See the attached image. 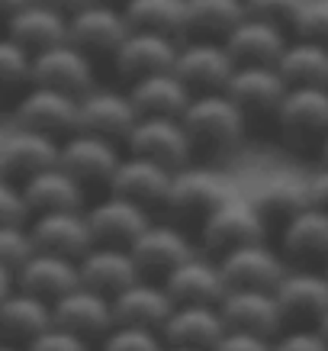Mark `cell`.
Segmentation results:
<instances>
[{"label": "cell", "mask_w": 328, "mask_h": 351, "mask_svg": "<svg viewBox=\"0 0 328 351\" xmlns=\"http://www.w3.org/2000/svg\"><path fill=\"white\" fill-rule=\"evenodd\" d=\"M180 126L190 138L193 155H225L235 152L244 142L248 123L244 117L235 110V104L225 94H203L193 97L190 107L184 110Z\"/></svg>", "instance_id": "6da1fadb"}, {"label": "cell", "mask_w": 328, "mask_h": 351, "mask_svg": "<svg viewBox=\"0 0 328 351\" xmlns=\"http://www.w3.org/2000/svg\"><path fill=\"white\" fill-rule=\"evenodd\" d=\"M200 242L203 252L210 258H223L235 248L254 242H267V229L261 223V216L254 213L248 193H229L216 210H212L200 226Z\"/></svg>", "instance_id": "7a4b0ae2"}, {"label": "cell", "mask_w": 328, "mask_h": 351, "mask_svg": "<svg viewBox=\"0 0 328 351\" xmlns=\"http://www.w3.org/2000/svg\"><path fill=\"white\" fill-rule=\"evenodd\" d=\"M232 193V187L210 168H184L171 178V187H168V197H164V213L171 216L174 226H184L187 223H197L203 226V219L219 206Z\"/></svg>", "instance_id": "3957f363"}, {"label": "cell", "mask_w": 328, "mask_h": 351, "mask_svg": "<svg viewBox=\"0 0 328 351\" xmlns=\"http://www.w3.org/2000/svg\"><path fill=\"white\" fill-rule=\"evenodd\" d=\"M274 297L283 329H316L328 313V277L322 267H286Z\"/></svg>", "instance_id": "277c9868"}, {"label": "cell", "mask_w": 328, "mask_h": 351, "mask_svg": "<svg viewBox=\"0 0 328 351\" xmlns=\"http://www.w3.org/2000/svg\"><path fill=\"white\" fill-rule=\"evenodd\" d=\"M274 126L290 149L318 152L328 136V90H316V87L286 90Z\"/></svg>", "instance_id": "5b68a950"}, {"label": "cell", "mask_w": 328, "mask_h": 351, "mask_svg": "<svg viewBox=\"0 0 328 351\" xmlns=\"http://www.w3.org/2000/svg\"><path fill=\"white\" fill-rule=\"evenodd\" d=\"M13 129L64 142L77 132V100L45 87H29L13 104Z\"/></svg>", "instance_id": "8992f818"}, {"label": "cell", "mask_w": 328, "mask_h": 351, "mask_svg": "<svg viewBox=\"0 0 328 351\" xmlns=\"http://www.w3.org/2000/svg\"><path fill=\"white\" fill-rule=\"evenodd\" d=\"M235 71V62L229 58L223 43H206V39H184L177 45L174 58V75L193 97L223 94L229 77Z\"/></svg>", "instance_id": "52a82bcc"}, {"label": "cell", "mask_w": 328, "mask_h": 351, "mask_svg": "<svg viewBox=\"0 0 328 351\" xmlns=\"http://www.w3.org/2000/svg\"><path fill=\"white\" fill-rule=\"evenodd\" d=\"M126 149L132 158L151 161L171 174L190 168L193 158L190 138L180 126V119H138L126 138Z\"/></svg>", "instance_id": "ba28073f"}, {"label": "cell", "mask_w": 328, "mask_h": 351, "mask_svg": "<svg viewBox=\"0 0 328 351\" xmlns=\"http://www.w3.org/2000/svg\"><path fill=\"white\" fill-rule=\"evenodd\" d=\"M32 87H45V90L81 100L97 87L94 62L71 43L52 45L45 52L32 55Z\"/></svg>", "instance_id": "9c48e42d"}, {"label": "cell", "mask_w": 328, "mask_h": 351, "mask_svg": "<svg viewBox=\"0 0 328 351\" xmlns=\"http://www.w3.org/2000/svg\"><path fill=\"white\" fill-rule=\"evenodd\" d=\"M129 255H132L138 274L145 280H158L161 284L174 267L184 265L190 255H197V248H193L187 229H180L174 223H155L151 219L145 226V232L132 242Z\"/></svg>", "instance_id": "30bf717a"}, {"label": "cell", "mask_w": 328, "mask_h": 351, "mask_svg": "<svg viewBox=\"0 0 328 351\" xmlns=\"http://www.w3.org/2000/svg\"><path fill=\"white\" fill-rule=\"evenodd\" d=\"M138 117L132 104H129L126 90H113V87H94L90 94L77 100V132L97 136L103 142H123L126 145L129 132L136 129Z\"/></svg>", "instance_id": "8fae6325"}, {"label": "cell", "mask_w": 328, "mask_h": 351, "mask_svg": "<svg viewBox=\"0 0 328 351\" xmlns=\"http://www.w3.org/2000/svg\"><path fill=\"white\" fill-rule=\"evenodd\" d=\"M290 87L283 77L277 75V68H235L223 94L235 104V110L244 117V123H274L277 110L283 104Z\"/></svg>", "instance_id": "7c38bea8"}, {"label": "cell", "mask_w": 328, "mask_h": 351, "mask_svg": "<svg viewBox=\"0 0 328 351\" xmlns=\"http://www.w3.org/2000/svg\"><path fill=\"white\" fill-rule=\"evenodd\" d=\"M123 155L113 142H103L97 136L75 132L64 142H58V168L75 178L81 187H110L113 171L119 168Z\"/></svg>", "instance_id": "4fadbf2b"}, {"label": "cell", "mask_w": 328, "mask_h": 351, "mask_svg": "<svg viewBox=\"0 0 328 351\" xmlns=\"http://www.w3.org/2000/svg\"><path fill=\"white\" fill-rule=\"evenodd\" d=\"M229 290H274L286 274V261L270 242H254L216 258Z\"/></svg>", "instance_id": "5bb4252c"}, {"label": "cell", "mask_w": 328, "mask_h": 351, "mask_svg": "<svg viewBox=\"0 0 328 351\" xmlns=\"http://www.w3.org/2000/svg\"><path fill=\"white\" fill-rule=\"evenodd\" d=\"M168 297L174 306H219L225 297V280L219 271V261L210 255H190L184 265H177L164 280Z\"/></svg>", "instance_id": "9a60e30c"}, {"label": "cell", "mask_w": 328, "mask_h": 351, "mask_svg": "<svg viewBox=\"0 0 328 351\" xmlns=\"http://www.w3.org/2000/svg\"><path fill=\"white\" fill-rule=\"evenodd\" d=\"M254 213L261 216L267 235L283 229L286 223H293L303 210H309V193H306V178L297 174H270L264 181L254 184V191L248 193Z\"/></svg>", "instance_id": "2e32d148"}, {"label": "cell", "mask_w": 328, "mask_h": 351, "mask_svg": "<svg viewBox=\"0 0 328 351\" xmlns=\"http://www.w3.org/2000/svg\"><path fill=\"white\" fill-rule=\"evenodd\" d=\"M126 36V13L116 10V7H106V3H90V7H84L68 20V43L81 49L87 58H94V55H110L113 58Z\"/></svg>", "instance_id": "e0dca14e"}, {"label": "cell", "mask_w": 328, "mask_h": 351, "mask_svg": "<svg viewBox=\"0 0 328 351\" xmlns=\"http://www.w3.org/2000/svg\"><path fill=\"white\" fill-rule=\"evenodd\" d=\"M84 216L94 245H106V248H132V242L151 223L149 210H142V206L123 200V197H113V193H106L100 203L84 210Z\"/></svg>", "instance_id": "ac0fdd59"}, {"label": "cell", "mask_w": 328, "mask_h": 351, "mask_svg": "<svg viewBox=\"0 0 328 351\" xmlns=\"http://www.w3.org/2000/svg\"><path fill=\"white\" fill-rule=\"evenodd\" d=\"M219 313L225 319V329L261 335V339H277L283 332V316L274 290H225Z\"/></svg>", "instance_id": "d6986e66"}, {"label": "cell", "mask_w": 328, "mask_h": 351, "mask_svg": "<svg viewBox=\"0 0 328 351\" xmlns=\"http://www.w3.org/2000/svg\"><path fill=\"white\" fill-rule=\"evenodd\" d=\"M58 165V142L36 132L13 129L0 136V178L10 184H26L29 178Z\"/></svg>", "instance_id": "ffe728a7"}, {"label": "cell", "mask_w": 328, "mask_h": 351, "mask_svg": "<svg viewBox=\"0 0 328 351\" xmlns=\"http://www.w3.org/2000/svg\"><path fill=\"white\" fill-rule=\"evenodd\" d=\"M177 45L174 39L164 36H151V32H129L123 45L113 55L116 75L129 84L145 81L155 75H168L174 71V58H177Z\"/></svg>", "instance_id": "44dd1931"}, {"label": "cell", "mask_w": 328, "mask_h": 351, "mask_svg": "<svg viewBox=\"0 0 328 351\" xmlns=\"http://www.w3.org/2000/svg\"><path fill=\"white\" fill-rule=\"evenodd\" d=\"M52 319L58 329H68L87 341H100L106 332L116 326L113 319V300L94 293L87 287H75L62 300L52 303Z\"/></svg>", "instance_id": "7402d4cb"}, {"label": "cell", "mask_w": 328, "mask_h": 351, "mask_svg": "<svg viewBox=\"0 0 328 351\" xmlns=\"http://www.w3.org/2000/svg\"><path fill=\"white\" fill-rule=\"evenodd\" d=\"M29 239H32V245H36V252L71 258V261H77L84 252L94 248V239H90V226H87L84 210L32 216Z\"/></svg>", "instance_id": "603a6c76"}, {"label": "cell", "mask_w": 328, "mask_h": 351, "mask_svg": "<svg viewBox=\"0 0 328 351\" xmlns=\"http://www.w3.org/2000/svg\"><path fill=\"white\" fill-rule=\"evenodd\" d=\"M277 252L290 267H325L328 261V213L309 206L280 229Z\"/></svg>", "instance_id": "cb8c5ba5"}, {"label": "cell", "mask_w": 328, "mask_h": 351, "mask_svg": "<svg viewBox=\"0 0 328 351\" xmlns=\"http://www.w3.org/2000/svg\"><path fill=\"white\" fill-rule=\"evenodd\" d=\"M138 267L129 255V248H106V245H94L90 252L77 258V280L81 287L103 293V297H116L126 287H132L138 280Z\"/></svg>", "instance_id": "d4e9b609"}, {"label": "cell", "mask_w": 328, "mask_h": 351, "mask_svg": "<svg viewBox=\"0 0 328 351\" xmlns=\"http://www.w3.org/2000/svg\"><path fill=\"white\" fill-rule=\"evenodd\" d=\"M290 36L277 26H267L261 20L244 16L229 36H225V52L235 62V68H277Z\"/></svg>", "instance_id": "484cf974"}, {"label": "cell", "mask_w": 328, "mask_h": 351, "mask_svg": "<svg viewBox=\"0 0 328 351\" xmlns=\"http://www.w3.org/2000/svg\"><path fill=\"white\" fill-rule=\"evenodd\" d=\"M174 300L168 297L164 284L138 277L132 287L113 297V319L116 326H136V329H155L161 332L168 322Z\"/></svg>", "instance_id": "4316f807"}, {"label": "cell", "mask_w": 328, "mask_h": 351, "mask_svg": "<svg viewBox=\"0 0 328 351\" xmlns=\"http://www.w3.org/2000/svg\"><path fill=\"white\" fill-rule=\"evenodd\" d=\"M171 178H174L171 171L158 168V165H151V161H142V158L126 155V158L119 161V168L113 171L106 193L123 197V200L136 203V206H142V210H151V206H164Z\"/></svg>", "instance_id": "83f0119b"}, {"label": "cell", "mask_w": 328, "mask_h": 351, "mask_svg": "<svg viewBox=\"0 0 328 351\" xmlns=\"http://www.w3.org/2000/svg\"><path fill=\"white\" fill-rule=\"evenodd\" d=\"M16 290H26L32 297L55 303L64 293H71L75 287H81L77 280V261L58 255H45V252H32V258L13 274Z\"/></svg>", "instance_id": "f1b7e54d"}, {"label": "cell", "mask_w": 328, "mask_h": 351, "mask_svg": "<svg viewBox=\"0 0 328 351\" xmlns=\"http://www.w3.org/2000/svg\"><path fill=\"white\" fill-rule=\"evenodd\" d=\"M23 203L32 216H45V213H75V210H84V187L68 178L58 165L42 174L29 178L26 184H20Z\"/></svg>", "instance_id": "f546056e"}, {"label": "cell", "mask_w": 328, "mask_h": 351, "mask_svg": "<svg viewBox=\"0 0 328 351\" xmlns=\"http://www.w3.org/2000/svg\"><path fill=\"white\" fill-rule=\"evenodd\" d=\"M223 335H225V319L219 306H174L168 322H164V329H161L164 345L200 348V351H212Z\"/></svg>", "instance_id": "4dcf8cb0"}, {"label": "cell", "mask_w": 328, "mask_h": 351, "mask_svg": "<svg viewBox=\"0 0 328 351\" xmlns=\"http://www.w3.org/2000/svg\"><path fill=\"white\" fill-rule=\"evenodd\" d=\"M126 94L138 119H180L193 100V94L180 84L174 71L136 81L129 84Z\"/></svg>", "instance_id": "1f68e13d"}, {"label": "cell", "mask_w": 328, "mask_h": 351, "mask_svg": "<svg viewBox=\"0 0 328 351\" xmlns=\"http://www.w3.org/2000/svg\"><path fill=\"white\" fill-rule=\"evenodd\" d=\"M52 326V303H45V300L16 287L0 300V339L3 341H16V345L26 348L32 339H39Z\"/></svg>", "instance_id": "d6a6232c"}, {"label": "cell", "mask_w": 328, "mask_h": 351, "mask_svg": "<svg viewBox=\"0 0 328 351\" xmlns=\"http://www.w3.org/2000/svg\"><path fill=\"white\" fill-rule=\"evenodd\" d=\"M3 36L20 45L23 52L39 55L45 49H52V45L68 43V20L39 7V3H29L3 26Z\"/></svg>", "instance_id": "836d02e7"}, {"label": "cell", "mask_w": 328, "mask_h": 351, "mask_svg": "<svg viewBox=\"0 0 328 351\" xmlns=\"http://www.w3.org/2000/svg\"><path fill=\"white\" fill-rule=\"evenodd\" d=\"M242 20H244L242 0H184V39L225 43V36Z\"/></svg>", "instance_id": "e575fe53"}, {"label": "cell", "mask_w": 328, "mask_h": 351, "mask_svg": "<svg viewBox=\"0 0 328 351\" xmlns=\"http://www.w3.org/2000/svg\"><path fill=\"white\" fill-rule=\"evenodd\" d=\"M277 75L283 77L290 90H297V87L328 90V49L316 43H303V39H290L277 62Z\"/></svg>", "instance_id": "d590c367"}, {"label": "cell", "mask_w": 328, "mask_h": 351, "mask_svg": "<svg viewBox=\"0 0 328 351\" xmlns=\"http://www.w3.org/2000/svg\"><path fill=\"white\" fill-rule=\"evenodd\" d=\"M123 13L129 32H151L174 43L184 39V0H132Z\"/></svg>", "instance_id": "8d00e7d4"}, {"label": "cell", "mask_w": 328, "mask_h": 351, "mask_svg": "<svg viewBox=\"0 0 328 351\" xmlns=\"http://www.w3.org/2000/svg\"><path fill=\"white\" fill-rule=\"evenodd\" d=\"M32 87V55L23 52L0 32V100L16 97L20 100Z\"/></svg>", "instance_id": "74e56055"}, {"label": "cell", "mask_w": 328, "mask_h": 351, "mask_svg": "<svg viewBox=\"0 0 328 351\" xmlns=\"http://www.w3.org/2000/svg\"><path fill=\"white\" fill-rule=\"evenodd\" d=\"M242 3H244V16L261 20L267 26H277V29H283L290 36L306 0H242Z\"/></svg>", "instance_id": "f35d334b"}, {"label": "cell", "mask_w": 328, "mask_h": 351, "mask_svg": "<svg viewBox=\"0 0 328 351\" xmlns=\"http://www.w3.org/2000/svg\"><path fill=\"white\" fill-rule=\"evenodd\" d=\"M100 351H164V339L155 329L136 326H113L100 339Z\"/></svg>", "instance_id": "ab89813d"}, {"label": "cell", "mask_w": 328, "mask_h": 351, "mask_svg": "<svg viewBox=\"0 0 328 351\" xmlns=\"http://www.w3.org/2000/svg\"><path fill=\"white\" fill-rule=\"evenodd\" d=\"M32 252H36V245L29 239V223L0 226V267H7L10 274H16L32 258Z\"/></svg>", "instance_id": "60d3db41"}, {"label": "cell", "mask_w": 328, "mask_h": 351, "mask_svg": "<svg viewBox=\"0 0 328 351\" xmlns=\"http://www.w3.org/2000/svg\"><path fill=\"white\" fill-rule=\"evenodd\" d=\"M290 39H303V43H316L328 49V0H306L303 3Z\"/></svg>", "instance_id": "b9f144b4"}, {"label": "cell", "mask_w": 328, "mask_h": 351, "mask_svg": "<svg viewBox=\"0 0 328 351\" xmlns=\"http://www.w3.org/2000/svg\"><path fill=\"white\" fill-rule=\"evenodd\" d=\"M26 351H90V341L75 335V332L52 326V329H45L39 339H32L29 345H26Z\"/></svg>", "instance_id": "7bdbcfd3"}, {"label": "cell", "mask_w": 328, "mask_h": 351, "mask_svg": "<svg viewBox=\"0 0 328 351\" xmlns=\"http://www.w3.org/2000/svg\"><path fill=\"white\" fill-rule=\"evenodd\" d=\"M23 223H29V210L23 203L20 187L0 178V226H23Z\"/></svg>", "instance_id": "ee69618b"}, {"label": "cell", "mask_w": 328, "mask_h": 351, "mask_svg": "<svg viewBox=\"0 0 328 351\" xmlns=\"http://www.w3.org/2000/svg\"><path fill=\"white\" fill-rule=\"evenodd\" d=\"M274 351H328L316 329H283L274 339Z\"/></svg>", "instance_id": "f6af8a7d"}, {"label": "cell", "mask_w": 328, "mask_h": 351, "mask_svg": "<svg viewBox=\"0 0 328 351\" xmlns=\"http://www.w3.org/2000/svg\"><path fill=\"white\" fill-rule=\"evenodd\" d=\"M212 351H274V339H261V335L225 329V335L216 341Z\"/></svg>", "instance_id": "bcb514c9"}, {"label": "cell", "mask_w": 328, "mask_h": 351, "mask_svg": "<svg viewBox=\"0 0 328 351\" xmlns=\"http://www.w3.org/2000/svg\"><path fill=\"white\" fill-rule=\"evenodd\" d=\"M306 193H309V206L328 213V165H318L306 178Z\"/></svg>", "instance_id": "7dc6e473"}, {"label": "cell", "mask_w": 328, "mask_h": 351, "mask_svg": "<svg viewBox=\"0 0 328 351\" xmlns=\"http://www.w3.org/2000/svg\"><path fill=\"white\" fill-rule=\"evenodd\" d=\"M32 3H39V7H45V10L58 13V16H64V20H71L75 13H81L84 7H90L94 0H32Z\"/></svg>", "instance_id": "c3c4849f"}, {"label": "cell", "mask_w": 328, "mask_h": 351, "mask_svg": "<svg viewBox=\"0 0 328 351\" xmlns=\"http://www.w3.org/2000/svg\"><path fill=\"white\" fill-rule=\"evenodd\" d=\"M29 3L32 0H0V29H3V26H7V23L23 10V7H29Z\"/></svg>", "instance_id": "681fc988"}, {"label": "cell", "mask_w": 328, "mask_h": 351, "mask_svg": "<svg viewBox=\"0 0 328 351\" xmlns=\"http://www.w3.org/2000/svg\"><path fill=\"white\" fill-rule=\"evenodd\" d=\"M13 287H16V284H13V274L7 271V267H0V300L7 297Z\"/></svg>", "instance_id": "f907efd6"}, {"label": "cell", "mask_w": 328, "mask_h": 351, "mask_svg": "<svg viewBox=\"0 0 328 351\" xmlns=\"http://www.w3.org/2000/svg\"><path fill=\"white\" fill-rule=\"evenodd\" d=\"M94 3H106V7H116V10H126L132 0H94Z\"/></svg>", "instance_id": "816d5d0a"}, {"label": "cell", "mask_w": 328, "mask_h": 351, "mask_svg": "<svg viewBox=\"0 0 328 351\" xmlns=\"http://www.w3.org/2000/svg\"><path fill=\"white\" fill-rule=\"evenodd\" d=\"M318 165H328V136H325V142H322V145H318Z\"/></svg>", "instance_id": "f5cc1de1"}, {"label": "cell", "mask_w": 328, "mask_h": 351, "mask_svg": "<svg viewBox=\"0 0 328 351\" xmlns=\"http://www.w3.org/2000/svg\"><path fill=\"white\" fill-rule=\"evenodd\" d=\"M316 332H318V335H322V339H325V345H328V313H325V316H322V322H318V326H316Z\"/></svg>", "instance_id": "db71d44e"}, {"label": "cell", "mask_w": 328, "mask_h": 351, "mask_svg": "<svg viewBox=\"0 0 328 351\" xmlns=\"http://www.w3.org/2000/svg\"><path fill=\"white\" fill-rule=\"evenodd\" d=\"M0 351H26L23 345H16V341H3L0 339Z\"/></svg>", "instance_id": "11a10c76"}, {"label": "cell", "mask_w": 328, "mask_h": 351, "mask_svg": "<svg viewBox=\"0 0 328 351\" xmlns=\"http://www.w3.org/2000/svg\"><path fill=\"white\" fill-rule=\"evenodd\" d=\"M164 351H200V348H177V345H164Z\"/></svg>", "instance_id": "9f6ffc18"}, {"label": "cell", "mask_w": 328, "mask_h": 351, "mask_svg": "<svg viewBox=\"0 0 328 351\" xmlns=\"http://www.w3.org/2000/svg\"><path fill=\"white\" fill-rule=\"evenodd\" d=\"M322 271H325V277H328V261H325V267H322Z\"/></svg>", "instance_id": "6f0895ef"}]
</instances>
